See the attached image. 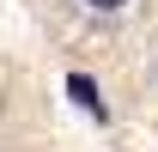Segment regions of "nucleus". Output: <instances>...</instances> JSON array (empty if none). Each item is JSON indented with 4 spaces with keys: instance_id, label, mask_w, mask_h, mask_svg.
<instances>
[{
    "instance_id": "nucleus-1",
    "label": "nucleus",
    "mask_w": 158,
    "mask_h": 152,
    "mask_svg": "<svg viewBox=\"0 0 158 152\" xmlns=\"http://www.w3.org/2000/svg\"><path fill=\"white\" fill-rule=\"evenodd\" d=\"M67 97H73L79 110H91V116H98V122H103V116H110V110H103V97H98V85H91V79H85V73H67Z\"/></svg>"
},
{
    "instance_id": "nucleus-2",
    "label": "nucleus",
    "mask_w": 158,
    "mask_h": 152,
    "mask_svg": "<svg viewBox=\"0 0 158 152\" xmlns=\"http://www.w3.org/2000/svg\"><path fill=\"white\" fill-rule=\"evenodd\" d=\"M85 6H98V12H116V6H128V0H85Z\"/></svg>"
}]
</instances>
